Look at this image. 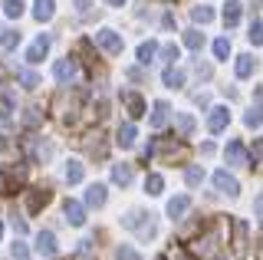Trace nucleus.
<instances>
[{
	"label": "nucleus",
	"mask_w": 263,
	"mask_h": 260,
	"mask_svg": "<svg viewBox=\"0 0 263 260\" xmlns=\"http://www.w3.org/2000/svg\"><path fill=\"white\" fill-rule=\"evenodd\" d=\"M187 247H191V257L194 260H214V257H217V247H220V231H217V227H211L204 237H197L194 244H187Z\"/></svg>",
	"instance_id": "1"
},
{
	"label": "nucleus",
	"mask_w": 263,
	"mask_h": 260,
	"mask_svg": "<svg viewBox=\"0 0 263 260\" xmlns=\"http://www.w3.org/2000/svg\"><path fill=\"white\" fill-rule=\"evenodd\" d=\"M122 224H125L128 231H135L138 237H155V221H152V214H142V211H128V214L122 217Z\"/></svg>",
	"instance_id": "2"
},
{
	"label": "nucleus",
	"mask_w": 263,
	"mask_h": 260,
	"mask_svg": "<svg viewBox=\"0 0 263 260\" xmlns=\"http://www.w3.org/2000/svg\"><path fill=\"white\" fill-rule=\"evenodd\" d=\"M230 231H234V257L230 260H243L247 257V234H250V227H247V221L234 217V221H230Z\"/></svg>",
	"instance_id": "3"
},
{
	"label": "nucleus",
	"mask_w": 263,
	"mask_h": 260,
	"mask_svg": "<svg viewBox=\"0 0 263 260\" xmlns=\"http://www.w3.org/2000/svg\"><path fill=\"white\" fill-rule=\"evenodd\" d=\"M214 188H217L220 194H227V198H237V194H240V184H237V178L227 175L224 168H217V172H214Z\"/></svg>",
	"instance_id": "4"
},
{
	"label": "nucleus",
	"mask_w": 263,
	"mask_h": 260,
	"mask_svg": "<svg viewBox=\"0 0 263 260\" xmlns=\"http://www.w3.org/2000/svg\"><path fill=\"white\" fill-rule=\"evenodd\" d=\"M96 43L102 46L109 56H119L122 53V36L115 33V30H99V33H96Z\"/></svg>",
	"instance_id": "5"
},
{
	"label": "nucleus",
	"mask_w": 263,
	"mask_h": 260,
	"mask_svg": "<svg viewBox=\"0 0 263 260\" xmlns=\"http://www.w3.org/2000/svg\"><path fill=\"white\" fill-rule=\"evenodd\" d=\"M36 250L43 257H56V254H60V247H56V234L53 231H40L36 234Z\"/></svg>",
	"instance_id": "6"
},
{
	"label": "nucleus",
	"mask_w": 263,
	"mask_h": 260,
	"mask_svg": "<svg viewBox=\"0 0 263 260\" xmlns=\"http://www.w3.org/2000/svg\"><path fill=\"white\" fill-rule=\"evenodd\" d=\"M53 72H56V79H60L63 86H69L72 79H76V63H72L69 56H66V60H60V63H56V69H53Z\"/></svg>",
	"instance_id": "7"
},
{
	"label": "nucleus",
	"mask_w": 263,
	"mask_h": 260,
	"mask_svg": "<svg viewBox=\"0 0 263 260\" xmlns=\"http://www.w3.org/2000/svg\"><path fill=\"white\" fill-rule=\"evenodd\" d=\"M66 221H69L72 227H82V224H86V208H82L79 205V201H66Z\"/></svg>",
	"instance_id": "8"
},
{
	"label": "nucleus",
	"mask_w": 263,
	"mask_h": 260,
	"mask_svg": "<svg viewBox=\"0 0 263 260\" xmlns=\"http://www.w3.org/2000/svg\"><path fill=\"white\" fill-rule=\"evenodd\" d=\"M224 155H227V161H230V165H250V155H247V148H243L240 142H230Z\"/></svg>",
	"instance_id": "9"
},
{
	"label": "nucleus",
	"mask_w": 263,
	"mask_h": 260,
	"mask_svg": "<svg viewBox=\"0 0 263 260\" xmlns=\"http://www.w3.org/2000/svg\"><path fill=\"white\" fill-rule=\"evenodd\" d=\"M46 53H49V36L40 33V36H36V43H33L30 50H27V63H40Z\"/></svg>",
	"instance_id": "10"
},
{
	"label": "nucleus",
	"mask_w": 263,
	"mask_h": 260,
	"mask_svg": "<svg viewBox=\"0 0 263 260\" xmlns=\"http://www.w3.org/2000/svg\"><path fill=\"white\" fill-rule=\"evenodd\" d=\"M46 201H49V191H46V188H33V191H27V211H30V214H36V211L43 208Z\"/></svg>",
	"instance_id": "11"
},
{
	"label": "nucleus",
	"mask_w": 263,
	"mask_h": 260,
	"mask_svg": "<svg viewBox=\"0 0 263 260\" xmlns=\"http://www.w3.org/2000/svg\"><path fill=\"white\" fill-rule=\"evenodd\" d=\"M227 122H230L227 109H211V116H208V128H211V132H224Z\"/></svg>",
	"instance_id": "12"
},
{
	"label": "nucleus",
	"mask_w": 263,
	"mask_h": 260,
	"mask_svg": "<svg viewBox=\"0 0 263 260\" xmlns=\"http://www.w3.org/2000/svg\"><path fill=\"white\" fill-rule=\"evenodd\" d=\"M240 13H243L240 0H227V7H224V27H237V23H240Z\"/></svg>",
	"instance_id": "13"
},
{
	"label": "nucleus",
	"mask_w": 263,
	"mask_h": 260,
	"mask_svg": "<svg viewBox=\"0 0 263 260\" xmlns=\"http://www.w3.org/2000/svg\"><path fill=\"white\" fill-rule=\"evenodd\" d=\"M135 125L132 122H125V125H119V132H115V145H122V148H132L135 145Z\"/></svg>",
	"instance_id": "14"
},
{
	"label": "nucleus",
	"mask_w": 263,
	"mask_h": 260,
	"mask_svg": "<svg viewBox=\"0 0 263 260\" xmlns=\"http://www.w3.org/2000/svg\"><path fill=\"white\" fill-rule=\"evenodd\" d=\"M168 102H155L152 105V128H158V132H161V128L164 125H168Z\"/></svg>",
	"instance_id": "15"
},
{
	"label": "nucleus",
	"mask_w": 263,
	"mask_h": 260,
	"mask_svg": "<svg viewBox=\"0 0 263 260\" xmlns=\"http://www.w3.org/2000/svg\"><path fill=\"white\" fill-rule=\"evenodd\" d=\"M53 13H56V4H53V0H36V4H33V17H36L40 23L53 20Z\"/></svg>",
	"instance_id": "16"
},
{
	"label": "nucleus",
	"mask_w": 263,
	"mask_h": 260,
	"mask_svg": "<svg viewBox=\"0 0 263 260\" xmlns=\"http://www.w3.org/2000/svg\"><path fill=\"white\" fill-rule=\"evenodd\" d=\"M187 208H191V198H187V194H181V198H171V201H168V214L175 217V221L187 214Z\"/></svg>",
	"instance_id": "17"
},
{
	"label": "nucleus",
	"mask_w": 263,
	"mask_h": 260,
	"mask_svg": "<svg viewBox=\"0 0 263 260\" xmlns=\"http://www.w3.org/2000/svg\"><path fill=\"white\" fill-rule=\"evenodd\" d=\"M132 178H135L132 165H125V161H122V165H112V181L115 184H122V188H125V184H132Z\"/></svg>",
	"instance_id": "18"
},
{
	"label": "nucleus",
	"mask_w": 263,
	"mask_h": 260,
	"mask_svg": "<svg viewBox=\"0 0 263 260\" xmlns=\"http://www.w3.org/2000/svg\"><path fill=\"white\" fill-rule=\"evenodd\" d=\"M253 69H257V63H253V56H250V53L237 56V79H250V76H253Z\"/></svg>",
	"instance_id": "19"
},
{
	"label": "nucleus",
	"mask_w": 263,
	"mask_h": 260,
	"mask_svg": "<svg viewBox=\"0 0 263 260\" xmlns=\"http://www.w3.org/2000/svg\"><path fill=\"white\" fill-rule=\"evenodd\" d=\"M122 102H125L128 105V112H132V116H145V99H142V96H138V92H125V96H122Z\"/></svg>",
	"instance_id": "20"
},
{
	"label": "nucleus",
	"mask_w": 263,
	"mask_h": 260,
	"mask_svg": "<svg viewBox=\"0 0 263 260\" xmlns=\"http://www.w3.org/2000/svg\"><path fill=\"white\" fill-rule=\"evenodd\" d=\"M105 205V184H92L86 191V208H102Z\"/></svg>",
	"instance_id": "21"
},
{
	"label": "nucleus",
	"mask_w": 263,
	"mask_h": 260,
	"mask_svg": "<svg viewBox=\"0 0 263 260\" xmlns=\"http://www.w3.org/2000/svg\"><path fill=\"white\" fill-rule=\"evenodd\" d=\"M155 53H158V43H155V40H145V43L138 46V63H142V66L155 63Z\"/></svg>",
	"instance_id": "22"
},
{
	"label": "nucleus",
	"mask_w": 263,
	"mask_h": 260,
	"mask_svg": "<svg viewBox=\"0 0 263 260\" xmlns=\"http://www.w3.org/2000/svg\"><path fill=\"white\" fill-rule=\"evenodd\" d=\"M16 46H20V33H16V30H4V33H0V50L10 53Z\"/></svg>",
	"instance_id": "23"
},
{
	"label": "nucleus",
	"mask_w": 263,
	"mask_h": 260,
	"mask_svg": "<svg viewBox=\"0 0 263 260\" xmlns=\"http://www.w3.org/2000/svg\"><path fill=\"white\" fill-rule=\"evenodd\" d=\"M164 86H171V89H178V86H184V72H181L178 66H168V69H164Z\"/></svg>",
	"instance_id": "24"
},
{
	"label": "nucleus",
	"mask_w": 263,
	"mask_h": 260,
	"mask_svg": "<svg viewBox=\"0 0 263 260\" xmlns=\"http://www.w3.org/2000/svg\"><path fill=\"white\" fill-rule=\"evenodd\" d=\"M82 175H86V172H82V161L72 158L69 165H66V181H69V184H79V181H82Z\"/></svg>",
	"instance_id": "25"
},
{
	"label": "nucleus",
	"mask_w": 263,
	"mask_h": 260,
	"mask_svg": "<svg viewBox=\"0 0 263 260\" xmlns=\"http://www.w3.org/2000/svg\"><path fill=\"white\" fill-rule=\"evenodd\" d=\"M178 132H181V139H191V132H194V119L187 116V112H178Z\"/></svg>",
	"instance_id": "26"
},
{
	"label": "nucleus",
	"mask_w": 263,
	"mask_h": 260,
	"mask_svg": "<svg viewBox=\"0 0 263 260\" xmlns=\"http://www.w3.org/2000/svg\"><path fill=\"white\" fill-rule=\"evenodd\" d=\"M191 20L204 27V23H211V20H214V10H211V7H204V4H201V7H191Z\"/></svg>",
	"instance_id": "27"
},
{
	"label": "nucleus",
	"mask_w": 263,
	"mask_h": 260,
	"mask_svg": "<svg viewBox=\"0 0 263 260\" xmlns=\"http://www.w3.org/2000/svg\"><path fill=\"white\" fill-rule=\"evenodd\" d=\"M184 46H187V50H201V46H204V33H197V30H184Z\"/></svg>",
	"instance_id": "28"
},
{
	"label": "nucleus",
	"mask_w": 263,
	"mask_h": 260,
	"mask_svg": "<svg viewBox=\"0 0 263 260\" xmlns=\"http://www.w3.org/2000/svg\"><path fill=\"white\" fill-rule=\"evenodd\" d=\"M16 76H20L23 89H36V86H40V76H36L33 69H16Z\"/></svg>",
	"instance_id": "29"
},
{
	"label": "nucleus",
	"mask_w": 263,
	"mask_h": 260,
	"mask_svg": "<svg viewBox=\"0 0 263 260\" xmlns=\"http://www.w3.org/2000/svg\"><path fill=\"white\" fill-rule=\"evenodd\" d=\"M247 40H250L253 46H263V20H253L250 23V33H247Z\"/></svg>",
	"instance_id": "30"
},
{
	"label": "nucleus",
	"mask_w": 263,
	"mask_h": 260,
	"mask_svg": "<svg viewBox=\"0 0 263 260\" xmlns=\"http://www.w3.org/2000/svg\"><path fill=\"white\" fill-rule=\"evenodd\" d=\"M161 188H164V178L161 175H148L145 178V191L148 194H161Z\"/></svg>",
	"instance_id": "31"
},
{
	"label": "nucleus",
	"mask_w": 263,
	"mask_h": 260,
	"mask_svg": "<svg viewBox=\"0 0 263 260\" xmlns=\"http://www.w3.org/2000/svg\"><path fill=\"white\" fill-rule=\"evenodd\" d=\"M115 260H142V257H138L135 247H128V244H119V247H115Z\"/></svg>",
	"instance_id": "32"
},
{
	"label": "nucleus",
	"mask_w": 263,
	"mask_h": 260,
	"mask_svg": "<svg viewBox=\"0 0 263 260\" xmlns=\"http://www.w3.org/2000/svg\"><path fill=\"white\" fill-rule=\"evenodd\" d=\"M184 181L191 184V188H197V184L204 181V168H197V165H191V168H187V172H184Z\"/></svg>",
	"instance_id": "33"
},
{
	"label": "nucleus",
	"mask_w": 263,
	"mask_h": 260,
	"mask_svg": "<svg viewBox=\"0 0 263 260\" xmlns=\"http://www.w3.org/2000/svg\"><path fill=\"white\" fill-rule=\"evenodd\" d=\"M4 13H7L10 20H16V17L23 13V0H4Z\"/></svg>",
	"instance_id": "34"
},
{
	"label": "nucleus",
	"mask_w": 263,
	"mask_h": 260,
	"mask_svg": "<svg viewBox=\"0 0 263 260\" xmlns=\"http://www.w3.org/2000/svg\"><path fill=\"white\" fill-rule=\"evenodd\" d=\"M214 56H217V60H227V56H230V40L227 36L214 40Z\"/></svg>",
	"instance_id": "35"
},
{
	"label": "nucleus",
	"mask_w": 263,
	"mask_h": 260,
	"mask_svg": "<svg viewBox=\"0 0 263 260\" xmlns=\"http://www.w3.org/2000/svg\"><path fill=\"white\" fill-rule=\"evenodd\" d=\"M243 122H247L250 128H260V125H263V109H250V112L243 116Z\"/></svg>",
	"instance_id": "36"
},
{
	"label": "nucleus",
	"mask_w": 263,
	"mask_h": 260,
	"mask_svg": "<svg viewBox=\"0 0 263 260\" xmlns=\"http://www.w3.org/2000/svg\"><path fill=\"white\" fill-rule=\"evenodd\" d=\"M40 119H43V112H40L36 105H30V109H27V125H30V128H36V125H40Z\"/></svg>",
	"instance_id": "37"
},
{
	"label": "nucleus",
	"mask_w": 263,
	"mask_h": 260,
	"mask_svg": "<svg viewBox=\"0 0 263 260\" xmlns=\"http://www.w3.org/2000/svg\"><path fill=\"white\" fill-rule=\"evenodd\" d=\"M0 109H4V116H7V119L13 116V96H10V92H4V96H0Z\"/></svg>",
	"instance_id": "38"
},
{
	"label": "nucleus",
	"mask_w": 263,
	"mask_h": 260,
	"mask_svg": "<svg viewBox=\"0 0 263 260\" xmlns=\"http://www.w3.org/2000/svg\"><path fill=\"white\" fill-rule=\"evenodd\" d=\"M161 56H164V60H168V63H175L178 56H181V50H178L175 43H168V46H161Z\"/></svg>",
	"instance_id": "39"
},
{
	"label": "nucleus",
	"mask_w": 263,
	"mask_h": 260,
	"mask_svg": "<svg viewBox=\"0 0 263 260\" xmlns=\"http://www.w3.org/2000/svg\"><path fill=\"white\" fill-rule=\"evenodd\" d=\"M13 260H30V250H27V244H20V240L13 244Z\"/></svg>",
	"instance_id": "40"
},
{
	"label": "nucleus",
	"mask_w": 263,
	"mask_h": 260,
	"mask_svg": "<svg viewBox=\"0 0 263 260\" xmlns=\"http://www.w3.org/2000/svg\"><path fill=\"white\" fill-rule=\"evenodd\" d=\"M194 72H197L201 79H211V76H214V69L208 66V63H197V66H194Z\"/></svg>",
	"instance_id": "41"
},
{
	"label": "nucleus",
	"mask_w": 263,
	"mask_h": 260,
	"mask_svg": "<svg viewBox=\"0 0 263 260\" xmlns=\"http://www.w3.org/2000/svg\"><path fill=\"white\" fill-rule=\"evenodd\" d=\"M250 161H263V139L253 142V155H250Z\"/></svg>",
	"instance_id": "42"
},
{
	"label": "nucleus",
	"mask_w": 263,
	"mask_h": 260,
	"mask_svg": "<svg viewBox=\"0 0 263 260\" xmlns=\"http://www.w3.org/2000/svg\"><path fill=\"white\" fill-rule=\"evenodd\" d=\"M253 214H257V217H263V191L257 194V198H253Z\"/></svg>",
	"instance_id": "43"
},
{
	"label": "nucleus",
	"mask_w": 263,
	"mask_h": 260,
	"mask_svg": "<svg viewBox=\"0 0 263 260\" xmlns=\"http://www.w3.org/2000/svg\"><path fill=\"white\" fill-rule=\"evenodd\" d=\"M89 7H92V0H76V10L79 13H89Z\"/></svg>",
	"instance_id": "44"
},
{
	"label": "nucleus",
	"mask_w": 263,
	"mask_h": 260,
	"mask_svg": "<svg viewBox=\"0 0 263 260\" xmlns=\"http://www.w3.org/2000/svg\"><path fill=\"white\" fill-rule=\"evenodd\" d=\"M109 7H125V0H105Z\"/></svg>",
	"instance_id": "45"
},
{
	"label": "nucleus",
	"mask_w": 263,
	"mask_h": 260,
	"mask_svg": "<svg viewBox=\"0 0 263 260\" xmlns=\"http://www.w3.org/2000/svg\"><path fill=\"white\" fill-rule=\"evenodd\" d=\"M253 96H257V99L263 102V86H257V89H253Z\"/></svg>",
	"instance_id": "46"
},
{
	"label": "nucleus",
	"mask_w": 263,
	"mask_h": 260,
	"mask_svg": "<svg viewBox=\"0 0 263 260\" xmlns=\"http://www.w3.org/2000/svg\"><path fill=\"white\" fill-rule=\"evenodd\" d=\"M0 237H4V224H0Z\"/></svg>",
	"instance_id": "47"
}]
</instances>
